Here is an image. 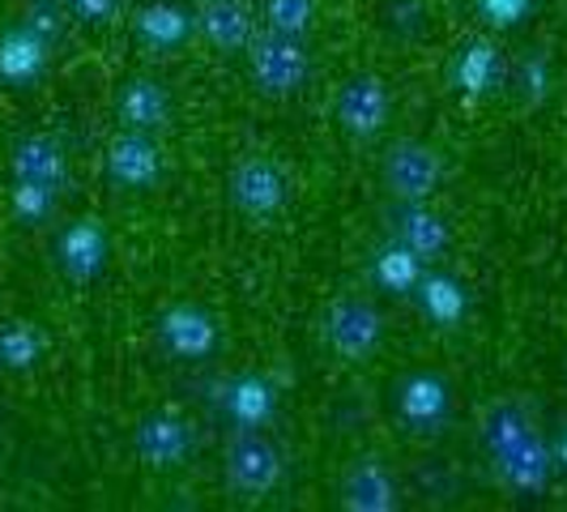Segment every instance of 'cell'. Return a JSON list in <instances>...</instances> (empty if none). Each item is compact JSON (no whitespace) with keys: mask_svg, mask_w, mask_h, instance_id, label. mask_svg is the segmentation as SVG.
<instances>
[{"mask_svg":"<svg viewBox=\"0 0 567 512\" xmlns=\"http://www.w3.org/2000/svg\"><path fill=\"white\" fill-rule=\"evenodd\" d=\"M248 60H252L256 90L269 94V99L299 94L308 85V73H312V57L303 48V34H282V30H265L260 39H252Z\"/></svg>","mask_w":567,"mask_h":512,"instance_id":"obj_1","label":"cell"},{"mask_svg":"<svg viewBox=\"0 0 567 512\" xmlns=\"http://www.w3.org/2000/svg\"><path fill=\"white\" fill-rule=\"evenodd\" d=\"M341 504L359 512L398 509V487H393V474L384 470V461L359 457V461L346 470V479H341Z\"/></svg>","mask_w":567,"mask_h":512,"instance_id":"obj_12","label":"cell"},{"mask_svg":"<svg viewBox=\"0 0 567 512\" xmlns=\"http://www.w3.org/2000/svg\"><path fill=\"white\" fill-rule=\"evenodd\" d=\"M227 193L239 214H248V218H274L286 205V197H290V180H286L278 158H269V154H244L230 167Z\"/></svg>","mask_w":567,"mask_h":512,"instance_id":"obj_5","label":"cell"},{"mask_svg":"<svg viewBox=\"0 0 567 512\" xmlns=\"http://www.w3.org/2000/svg\"><path fill=\"white\" fill-rule=\"evenodd\" d=\"M223 410L235 423V431H260L278 410V393L265 376H235L223 389Z\"/></svg>","mask_w":567,"mask_h":512,"instance_id":"obj_15","label":"cell"},{"mask_svg":"<svg viewBox=\"0 0 567 512\" xmlns=\"http://www.w3.org/2000/svg\"><path fill=\"white\" fill-rule=\"evenodd\" d=\"M133 449H137V457L150 470H175L197 449V436H193V427L184 423L175 410H154L133 431Z\"/></svg>","mask_w":567,"mask_h":512,"instance_id":"obj_8","label":"cell"},{"mask_svg":"<svg viewBox=\"0 0 567 512\" xmlns=\"http://www.w3.org/2000/svg\"><path fill=\"white\" fill-rule=\"evenodd\" d=\"M158 341L175 359H205L218 341V329H214L209 313H200L193 304H175L158 316Z\"/></svg>","mask_w":567,"mask_h":512,"instance_id":"obj_11","label":"cell"},{"mask_svg":"<svg viewBox=\"0 0 567 512\" xmlns=\"http://www.w3.org/2000/svg\"><path fill=\"white\" fill-rule=\"evenodd\" d=\"M393 235H398V244H405L419 260H435V256H444V248H449V227H444L440 214L426 209V201L401 205L398 214H393Z\"/></svg>","mask_w":567,"mask_h":512,"instance_id":"obj_16","label":"cell"},{"mask_svg":"<svg viewBox=\"0 0 567 512\" xmlns=\"http://www.w3.org/2000/svg\"><path fill=\"white\" fill-rule=\"evenodd\" d=\"M423 299H426V313L435 308V313L444 316V320H453L456 308H461V295H456V286L444 283V278H423Z\"/></svg>","mask_w":567,"mask_h":512,"instance_id":"obj_22","label":"cell"},{"mask_svg":"<svg viewBox=\"0 0 567 512\" xmlns=\"http://www.w3.org/2000/svg\"><path fill=\"white\" fill-rule=\"evenodd\" d=\"M188 30H193V18L184 9H175V4H145L142 13H137V34L150 48H158V52L179 48L188 39Z\"/></svg>","mask_w":567,"mask_h":512,"instance_id":"obj_17","label":"cell"},{"mask_svg":"<svg viewBox=\"0 0 567 512\" xmlns=\"http://www.w3.org/2000/svg\"><path fill=\"white\" fill-rule=\"evenodd\" d=\"M375 278L380 286H389V290H410V286L423 283V260L410 253L405 244H389L384 253L375 256Z\"/></svg>","mask_w":567,"mask_h":512,"instance_id":"obj_20","label":"cell"},{"mask_svg":"<svg viewBox=\"0 0 567 512\" xmlns=\"http://www.w3.org/2000/svg\"><path fill=\"white\" fill-rule=\"evenodd\" d=\"M324 341L346 363H363L384 341V316L363 295H338L324 313Z\"/></svg>","mask_w":567,"mask_h":512,"instance_id":"obj_3","label":"cell"},{"mask_svg":"<svg viewBox=\"0 0 567 512\" xmlns=\"http://www.w3.org/2000/svg\"><path fill=\"white\" fill-rule=\"evenodd\" d=\"M48 350V338L30 320H0V368L27 371Z\"/></svg>","mask_w":567,"mask_h":512,"instance_id":"obj_18","label":"cell"},{"mask_svg":"<svg viewBox=\"0 0 567 512\" xmlns=\"http://www.w3.org/2000/svg\"><path fill=\"white\" fill-rule=\"evenodd\" d=\"M555 461H559V465H567V431H559V436H555Z\"/></svg>","mask_w":567,"mask_h":512,"instance_id":"obj_23","label":"cell"},{"mask_svg":"<svg viewBox=\"0 0 567 512\" xmlns=\"http://www.w3.org/2000/svg\"><path fill=\"white\" fill-rule=\"evenodd\" d=\"M60 269L73 278V283H90V278H99L103 274V265H107V235L103 227L94 223V218H78L73 227L60 235Z\"/></svg>","mask_w":567,"mask_h":512,"instance_id":"obj_13","label":"cell"},{"mask_svg":"<svg viewBox=\"0 0 567 512\" xmlns=\"http://www.w3.org/2000/svg\"><path fill=\"white\" fill-rule=\"evenodd\" d=\"M107 175H112L115 188H128V193H145L158 184L163 175V158H158V145L150 142V133H124L107 145Z\"/></svg>","mask_w":567,"mask_h":512,"instance_id":"obj_10","label":"cell"},{"mask_svg":"<svg viewBox=\"0 0 567 512\" xmlns=\"http://www.w3.org/2000/svg\"><path fill=\"white\" fill-rule=\"evenodd\" d=\"M316 0H265V22L282 34H303L312 27Z\"/></svg>","mask_w":567,"mask_h":512,"instance_id":"obj_21","label":"cell"},{"mask_svg":"<svg viewBox=\"0 0 567 512\" xmlns=\"http://www.w3.org/2000/svg\"><path fill=\"white\" fill-rule=\"evenodd\" d=\"M440 184H444V158H440L435 145L419 142V137H401V142L389 145V154H384V188L401 205L431 201Z\"/></svg>","mask_w":567,"mask_h":512,"instance_id":"obj_4","label":"cell"},{"mask_svg":"<svg viewBox=\"0 0 567 512\" xmlns=\"http://www.w3.org/2000/svg\"><path fill=\"white\" fill-rule=\"evenodd\" d=\"M193 27L218 52H244L256 39V9L248 0H197Z\"/></svg>","mask_w":567,"mask_h":512,"instance_id":"obj_9","label":"cell"},{"mask_svg":"<svg viewBox=\"0 0 567 512\" xmlns=\"http://www.w3.org/2000/svg\"><path fill=\"white\" fill-rule=\"evenodd\" d=\"M18 171L30 180V188H52L64 175V158H60V145L48 137H34L18 150Z\"/></svg>","mask_w":567,"mask_h":512,"instance_id":"obj_19","label":"cell"},{"mask_svg":"<svg viewBox=\"0 0 567 512\" xmlns=\"http://www.w3.org/2000/svg\"><path fill=\"white\" fill-rule=\"evenodd\" d=\"M449 406H453L449 385L435 371H410L393 389V410H398L401 427L414 436H435L449 419Z\"/></svg>","mask_w":567,"mask_h":512,"instance_id":"obj_6","label":"cell"},{"mask_svg":"<svg viewBox=\"0 0 567 512\" xmlns=\"http://www.w3.org/2000/svg\"><path fill=\"white\" fill-rule=\"evenodd\" d=\"M389 85L380 82L375 73H354L346 78L338 90V124L350 137L371 142L375 133H384L389 124Z\"/></svg>","mask_w":567,"mask_h":512,"instance_id":"obj_7","label":"cell"},{"mask_svg":"<svg viewBox=\"0 0 567 512\" xmlns=\"http://www.w3.org/2000/svg\"><path fill=\"white\" fill-rule=\"evenodd\" d=\"M120 120H124V129H133V133H163L171 124V94L163 85L154 82V78H133V82H124L120 90Z\"/></svg>","mask_w":567,"mask_h":512,"instance_id":"obj_14","label":"cell"},{"mask_svg":"<svg viewBox=\"0 0 567 512\" xmlns=\"http://www.w3.org/2000/svg\"><path fill=\"white\" fill-rule=\"evenodd\" d=\"M286 474V461L278 453L274 440H265L260 431H239L227 444V457H223V479L235 495L244 500H260L269 491H278Z\"/></svg>","mask_w":567,"mask_h":512,"instance_id":"obj_2","label":"cell"}]
</instances>
